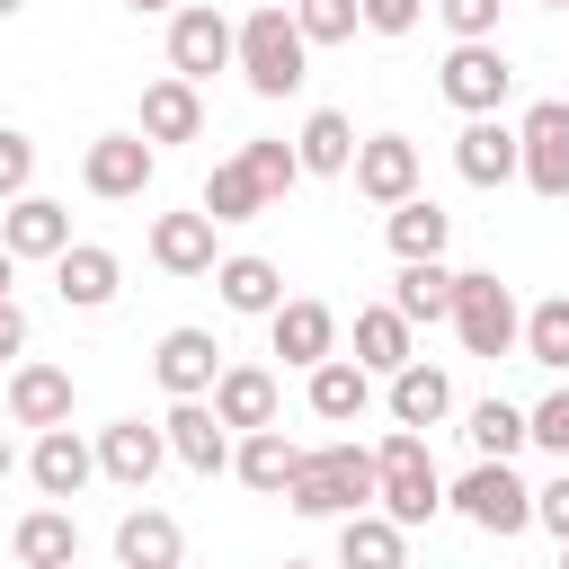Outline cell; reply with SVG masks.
Here are the masks:
<instances>
[{
	"instance_id": "cell-30",
	"label": "cell",
	"mask_w": 569,
	"mask_h": 569,
	"mask_svg": "<svg viewBox=\"0 0 569 569\" xmlns=\"http://www.w3.org/2000/svg\"><path fill=\"white\" fill-rule=\"evenodd\" d=\"M391 311H400L409 329H436V320L453 311V267H445V258H400V276H391Z\"/></svg>"
},
{
	"instance_id": "cell-22",
	"label": "cell",
	"mask_w": 569,
	"mask_h": 569,
	"mask_svg": "<svg viewBox=\"0 0 569 569\" xmlns=\"http://www.w3.org/2000/svg\"><path fill=\"white\" fill-rule=\"evenodd\" d=\"M213 213L196 204V213H151V267L160 276H213Z\"/></svg>"
},
{
	"instance_id": "cell-10",
	"label": "cell",
	"mask_w": 569,
	"mask_h": 569,
	"mask_svg": "<svg viewBox=\"0 0 569 569\" xmlns=\"http://www.w3.org/2000/svg\"><path fill=\"white\" fill-rule=\"evenodd\" d=\"M347 178H356V196L365 204H400V196H418V142L409 133H365L356 142V160H347Z\"/></svg>"
},
{
	"instance_id": "cell-48",
	"label": "cell",
	"mask_w": 569,
	"mask_h": 569,
	"mask_svg": "<svg viewBox=\"0 0 569 569\" xmlns=\"http://www.w3.org/2000/svg\"><path fill=\"white\" fill-rule=\"evenodd\" d=\"M18 9H27V0H0V18H18Z\"/></svg>"
},
{
	"instance_id": "cell-45",
	"label": "cell",
	"mask_w": 569,
	"mask_h": 569,
	"mask_svg": "<svg viewBox=\"0 0 569 569\" xmlns=\"http://www.w3.org/2000/svg\"><path fill=\"white\" fill-rule=\"evenodd\" d=\"M124 9H133V18H169L178 0H124Z\"/></svg>"
},
{
	"instance_id": "cell-37",
	"label": "cell",
	"mask_w": 569,
	"mask_h": 569,
	"mask_svg": "<svg viewBox=\"0 0 569 569\" xmlns=\"http://www.w3.org/2000/svg\"><path fill=\"white\" fill-rule=\"evenodd\" d=\"M240 169L258 178V196H267V213L293 196V178H302V160H293V142H276V133H258V142H240Z\"/></svg>"
},
{
	"instance_id": "cell-42",
	"label": "cell",
	"mask_w": 569,
	"mask_h": 569,
	"mask_svg": "<svg viewBox=\"0 0 569 569\" xmlns=\"http://www.w3.org/2000/svg\"><path fill=\"white\" fill-rule=\"evenodd\" d=\"M533 525H542L551 542H569V462H560V471L533 489Z\"/></svg>"
},
{
	"instance_id": "cell-51",
	"label": "cell",
	"mask_w": 569,
	"mask_h": 569,
	"mask_svg": "<svg viewBox=\"0 0 569 569\" xmlns=\"http://www.w3.org/2000/svg\"><path fill=\"white\" fill-rule=\"evenodd\" d=\"M542 9H569V0H542Z\"/></svg>"
},
{
	"instance_id": "cell-9",
	"label": "cell",
	"mask_w": 569,
	"mask_h": 569,
	"mask_svg": "<svg viewBox=\"0 0 569 569\" xmlns=\"http://www.w3.org/2000/svg\"><path fill=\"white\" fill-rule=\"evenodd\" d=\"M169 71L178 80H213V71H231V18L213 9V0H178L169 9Z\"/></svg>"
},
{
	"instance_id": "cell-33",
	"label": "cell",
	"mask_w": 569,
	"mask_h": 569,
	"mask_svg": "<svg viewBox=\"0 0 569 569\" xmlns=\"http://www.w3.org/2000/svg\"><path fill=\"white\" fill-rule=\"evenodd\" d=\"M293 160H302V178H347V160H356V124H347L338 107H311L302 133H293Z\"/></svg>"
},
{
	"instance_id": "cell-40",
	"label": "cell",
	"mask_w": 569,
	"mask_h": 569,
	"mask_svg": "<svg viewBox=\"0 0 569 569\" xmlns=\"http://www.w3.org/2000/svg\"><path fill=\"white\" fill-rule=\"evenodd\" d=\"M436 18H445V36H453V44L498 36V0H436Z\"/></svg>"
},
{
	"instance_id": "cell-23",
	"label": "cell",
	"mask_w": 569,
	"mask_h": 569,
	"mask_svg": "<svg viewBox=\"0 0 569 569\" xmlns=\"http://www.w3.org/2000/svg\"><path fill=\"white\" fill-rule=\"evenodd\" d=\"M213 293H222V311L267 320V311L284 302V267H276V258H258V249H231V258H213Z\"/></svg>"
},
{
	"instance_id": "cell-27",
	"label": "cell",
	"mask_w": 569,
	"mask_h": 569,
	"mask_svg": "<svg viewBox=\"0 0 569 569\" xmlns=\"http://www.w3.org/2000/svg\"><path fill=\"white\" fill-rule=\"evenodd\" d=\"M116 569H187V533L169 507H133L116 525Z\"/></svg>"
},
{
	"instance_id": "cell-50",
	"label": "cell",
	"mask_w": 569,
	"mask_h": 569,
	"mask_svg": "<svg viewBox=\"0 0 569 569\" xmlns=\"http://www.w3.org/2000/svg\"><path fill=\"white\" fill-rule=\"evenodd\" d=\"M560 569H569V542H560Z\"/></svg>"
},
{
	"instance_id": "cell-14",
	"label": "cell",
	"mask_w": 569,
	"mask_h": 569,
	"mask_svg": "<svg viewBox=\"0 0 569 569\" xmlns=\"http://www.w3.org/2000/svg\"><path fill=\"white\" fill-rule=\"evenodd\" d=\"M151 373H160V391H169V400H204V391H213V373H222V338H213V329H160Z\"/></svg>"
},
{
	"instance_id": "cell-1",
	"label": "cell",
	"mask_w": 569,
	"mask_h": 569,
	"mask_svg": "<svg viewBox=\"0 0 569 569\" xmlns=\"http://www.w3.org/2000/svg\"><path fill=\"white\" fill-rule=\"evenodd\" d=\"M231 71L249 80V98H293L311 80V44H302V27H293L284 0H258L231 27Z\"/></svg>"
},
{
	"instance_id": "cell-31",
	"label": "cell",
	"mask_w": 569,
	"mask_h": 569,
	"mask_svg": "<svg viewBox=\"0 0 569 569\" xmlns=\"http://www.w3.org/2000/svg\"><path fill=\"white\" fill-rule=\"evenodd\" d=\"M382 240H391V258H445L453 213H445L436 196H400V204L382 213Z\"/></svg>"
},
{
	"instance_id": "cell-47",
	"label": "cell",
	"mask_w": 569,
	"mask_h": 569,
	"mask_svg": "<svg viewBox=\"0 0 569 569\" xmlns=\"http://www.w3.org/2000/svg\"><path fill=\"white\" fill-rule=\"evenodd\" d=\"M9 471H18V453H9V436H0V480H9Z\"/></svg>"
},
{
	"instance_id": "cell-36",
	"label": "cell",
	"mask_w": 569,
	"mask_h": 569,
	"mask_svg": "<svg viewBox=\"0 0 569 569\" xmlns=\"http://www.w3.org/2000/svg\"><path fill=\"white\" fill-rule=\"evenodd\" d=\"M516 347H525L533 365H551V373H569V293H542V302L525 311V329H516Z\"/></svg>"
},
{
	"instance_id": "cell-6",
	"label": "cell",
	"mask_w": 569,
	"mask_h": 569,
	"mask_svg": "<svg viewBox=\"0 0 569 569\" xmlns=\"http://www.w3.org/2000/svg\"><path fill=\"white\" fill-rule=\"evenodd\" d=\"M516 178L542 204H569V98H533L516 124Z\"/></svg>"
},
{
	"instance_id": "cell-4",
	"label": "cell",
	"mask_w": 569,
	"mask_h": 569,
	"mask_svg": "<svg viewBox=\"0 0 569 569\" xmlns=\"http://www.w3.org/2000/svg\"><path fill=\"white\" fill-rule=\"evenodd\" d=\"M453 338H462V356H516V329H525V311H516V293L489 276V267H453Z\"/></svg>"
},
{
	"instance_id": "cell-29",
	"label": "cell",
	"mask_w": 569,
	"mask_h": 569,
	"mask_svg": "<svg viewBox=\"0 0 569 569\" xmlns=\"http://www.w3.org/2000/svg\"><path fill=\"white\" fill-rule=\"evenodd\" d=\"M338 569H409V533L382 507H356L338 516Z\"/></svg>"
},
{
	"instance_id": "cell-28",
	"label": "cell",
	"mask_w": 569,
	"mask_h": 569,
	"mask_svg": "<svg viewBox=\"0 0 569 569\" xmlns=\"http://www.w3.org/2000/svg\"><path fill=\"white\" fill-rule=\"evenodd\" d=\"M293 462H302V445H293L284 427H249V436L231 445V480H240V489H258V498H284Z\"/></svg>"
},
{
	"instance_id": "cell-3",
	"label": "cell",
	"mask_w": 569,
	"mask_h": 569,
	"mask_svg": "<svg viewBox=\"0 0 569 569\" xmlns=\"http://www.w3.org/2000/svg\"><path fill=\"white\" fill-rule=\"evenodd\" d=\"M373 507H382L400 533H418V525L445 516V471H436V453H427L418 427H391V436L373 445Z\"/></svg>"
},
{
	"instance_id": "cell-46",
	"label": "cell",
	"mask_w": 569,
	"mask_h": 569,
	"mask_svg": "<svg viewBox=\"0 0 569 569\" xmlns=\"http://www.w3.org/2000/svg\"><path fill=\"white\" fill-rule=\"evenodd\" d=\"M9 276H18V258H9V249H0V302H9Z\"/></svg>"
},
{
	"instance_id": "cell-12",
	"label": "cell",
	"mask_w": 569,
	"mask_h": 569,
	"mask_svg": "<svg viewBox=\"0 0 569 569\" xmlns=\"http://www.w3.org/2000/svg\"><path fill=\"white\" fill-rule=\"evenodd\" d=\"M27 480H36V498L71 507V498L98 480V445H89L80 427H44V436H36V453H27Z\"/></svg>"
},
{
	"instance_id": "cell-21",
	"label": "cell",
	"mask_w": 569,
	"mask_h": 569,
	"mask_svg": "<svg viewBox=\"0 0 569 569\" xmlns=\"http://www.w3.org/2000/svg\"><path fill=\"white\" fill-rule=\"evenodd\" d=\"M453 169H462V187H507L516 178V124L507 116H462Z\"/></svg>"
},
{
	"instance_id": "cell-11",
	"label": "cell",
	"mask_w": 569,
	"mask_h": 569,
	"mask_svg": "<svg viewBox=\"0 0 569 569\" xmlns=\"http://www.w3.org/2000/svg\"><path fill=\"white\" fill-rule=\"evenodd\" d=\"M0 249H9L18 267H27V258L53 267V258L71 249V204H53V196H36V187L9 196V204H0Z\"/></svg>"
},
{
	"instance_id": "cell-41",
	"label": "cell",
	"mask_w": 569,
	"mask_h": 569,
	"mask_svg": "<svg viewBox=\"0 0 569 569\" xmlns=\"http://www.w3.org/2000/svg\"><path fill=\"white\" fill-rule=\"evenodd\" d=\"M27 187H36V142H27L18 124H0V204L27 196Z\"/></svg>"
},
{
	"instance_id": "cell-38",
	"label": "cell",
	"mask_w": 569,
	"mask_h": 569,
	"mask_svg": "<svg viewBox=\"0 0 569 569\" xmlns=\"http://www.w3.org/2000/svg\"><path fill=\"white\" fill-rule=\"evenodd\" d=\"M293 9V27H302V44H347L365 18H356V0H284Z\"/></svg>"
},
{
	"instance_id": "cell-32",
	"label": "cell",
	"mask_w": 569,
	"mask_h": 569,
	"mask_svg": "<svg viewBox=\"0 0 569 569\" xmlns=\"http://www.w3.org/2000/svg\"><path fill=\"white\" fill-rule=\"evenodd\" d=\"M409 356H418V329H409L391 302H365V311H356V365L382 382V373H400Z\"/></svg>"
},
{
	"instance_id": "cell-19",
	"label": "cell",
	"mask_w": 569,
	"mask_h": 569,
	"mask_svg": "<svg viewBox=\"0 0 569 569\" xmlns=\"http://www.w3.org/2000/svg\"><path fill=\"white\" fill-rule=\"evenodd\" d=\"M204 400H213V418H222L231 436H249V427H276V409H284V391H276V373H267V365H222Z\"/></svg>"
},
{
	"instance_id": "cell-39",
	"label": "cell",
	"mask_w": 569,
	"mask_h": 569,
	"mask_svg": "<svg viewBox=\"0 0 569 569\" xmlns=\"http://www.w3.org/2000/svg\"><path fill=\"white\" fill-rule=\"evenodd\" d=\"M525 445H542V453H569V382H560V391H542V400L525 409Z\"/></svg>"
},
{
	"instance_id": "cell-13",
	"label": "cell",
	"mask_w": 569,
	"mask_h": 569,
	"mask_svg": "<svg viewBox=\"0 0 569 569\" xmlns=\"http://www.w3.org/2000/svg\"><path fill=\"white\" fill-rule=\"evenodd\" d=\"M267 338H276V356H284L293 373H311L320 356H338V311L311 302V293H284V302L267 311Z\"/></svg>"
},
{
	"instance_id": "cell-53",
	"label": "cell",
	"mask_w": 569,
	"mask_h": 569,
	"mask_svg": "<svg viewBox=\"0 0 569 569\" xmlns=\"http://www.w3.org/2000/svg\"><path fill=\"white\" fill-rule=\"evenodd\" d=\"M9 569H18V560H9Z\"/></svg>"
},
{
	"instance_id": "cell-25",
	"label": "cell",
	"mask_w": 569,
	"mask_h": 569,
	"mask_svg": "<svg viewBox=\"0 0 569 569\" xmlns=\"http://www.w3.org/2000/svg\"><path fill=\"white\" fill-rule=\"evenodd\" d=\"M382 382H391V391H382V400H391V427H445V418H453V373H445V365L409 356V365L382 373Z\"/></svg>"
},
{
	"instance_id": "cell-8",
	"label": "cell",
	"mask_w": 569,
	"mask_h": 569,
	"mask_svg": "<svg viewBox=\"0 0 569 569\" xmlns=\"http://www.w3.org/2000/svg\"><path fill=\"white\" fill-rule=\"evenodd\" d=\"M151 178H160V151H151L133 124H124V133H98V142L80 151V187H89L98 204H133Z\"/></svg>"
},
{
	"instance_id": "cell-5",
	"label": "cell",
	"mask_w": 569,
	"mask_h": 569,
	"mask_svg": "<svg viewBox=\"0 0 569 569\" xmlns=\"http://www.w3.org/2000/svg\"><path fill=\"white\" fill-rule=\"evenodd\" d=\"M445 507H453L462 525L498 533V542L533 525V489L516 480V462H480V453H471V471H462V480H445Z\"/></svg>"
},
{
	"instance_id": "cell-35",
	"label": "cell",
	"mask_w": 569,
	"mask_h": 569,
	"mask_svg": "<svg viewBox=\"0 0 569 569\" xmlns=\"http://www.w3.org/2000/svg\"><path fill=\"white\" fill-rule=\"evenodd\" d=\"M196 204L213 213V231H222V222H258V213H267V196H258V178L240 169V151H231V160H213V178H204V196H196Z\"/></svg>"
},
{
	"instance_id": "cell-52",
	"label": "cell",
	"mask_w": 569,
	"mask_h": 569,
	"mask_svg": "<svg viewBox=\"0 0 569 569\" xmlns=\"http://www.w3.org/2000/svg\"><path fill=\"white\" fill-rule=\"evenodd\" d=\"M560 462H569V453H560Z\"/></svg>"
},
{
	"instance_id": "cell-34",
	"label": "cell",
	"mask_w": 569,
	"mask_h": 569,
	"mask_svg": "<svg viewBox=\"0 0 569 569\" xmlns=\"http://www.w3.org/2000/svg\"><path fill=\"white\" fill-rule=\"evenodd\" d=\"M462 436H471V453H480V462H516V453H525V409L489 391V400H471V409H462Z\"/></svg>"
},
{
	"instance_id": "cell-44",
	"label": "cell",
	"mask_w": 569,
	"mask_h": 569,
	"mask_svg": "<svg viewBox=\"0 0 569 569\" xmlns=\"http://www.w3.org/2000/svg\"><path fill=\"white\" fill-rule=\"evenodd\" d=\"M18 356H27V311L0 302V365H18Z\"/></svg>"
},
{
	"instance_id": "cell-43",
	"label": "cell",
	"mask_w": 569,
	"mask_h": 569,
	"mask_svg": "<svg viewBox=\"0 0 569 569\" xmlns=\"http://www.w3.org/2000/svg\"><path fill=\"white\" fill-rule=\"evenodd\" d=\"M356 18H365V36H409L427 18V0H356Z\"/></svg>"
},
{
	"instance_id": "cell-15",
	"label": "cell",
	"mask_w": 569,
	"mask_h": 569,
	"mask_svg": "<svg viewBox=\"0 0 569 569\" xmlns=\"http://www.w3.org/2000/svg\"><path fill=\"white\" fill-rule=\"evenodd\" d=\"M9 427H71V365H44V356H18L9 365Z\"/></svg>"
},
{
	"instance_id": "cell-16",
	"label": "cell",
	"mask_w": 569,
	"mask_h": 569,
	"mask_svg": "<svg viewBox=\"0 0 569 569\" xmlns=\"http://www.w3.org/2000/svg\"><path fill=\"white\" fill-rule=\"evenodd\" d=\"M160 436H169V462H187L196 480H213V471H231V427L213 418V400H169V418H160Z\"/></svg>"
},
{
	"instance_id": "cell-2",
	"label": "cell",
	"mask_w": 569,
	"mask_h": 569,
	"mask_svg": "<svg viewBox=\"0 0 569 569\" xmlns=\"http://www.w3.org/2000/svg\"><path fill=\"white\" fill-rule=\"evenodd\" d=\"M284 507L293 516H356V507H373V453L356 445V436H329V445H302V462H293V480H284Z\"/></svg>"
},
{
	"instance_id": "cell-7",
	"label": "cell",
	"mask_w": 569,
	"mask_h": 569,
	"mask_svg": "<svg viewBox=\"0 0 569 569\" xmlns=\"http://www.w3.org/2000/svg\"><path fill=\"white\" fill-rule=\"evenodd\" d=\"M436 89H445V107H462V116H498L507 89H516V62H507L498 36H480V44H445Z\"/></svg>"
},
{
	"instance_id": "cell-26",
	"label": "cell",
	"mask_w": 569,
	"mask_h": 569,
	"mask_svg": "<svg viewBox=\"0 0 569 569\" xmlns=\"http://www.w3.org/2000/svg\"><path fill=\"white\" fill-rule=\"evenodd\" d=\"M9 560H18V569H71V560H80V516L53 507V498L27 507L18 533H9Z\"/></svg>"
},
{
	"instance_id": "cell-49",
	"label": "cell",
	"mask_w": 569,
	"mask_h": 569,
	"mask_svg": "<svg viewBox=\"0 0 569 569\" xmlns=\"http://www.w3.org/2000/svg\"><path fill=\"white\" fill-rule=\"evenodd\" d=\"M284 569H311V560H284Z\"/></svg>"
},
{
	"instance_id": "cell-20",
	"label": "cell",
	"mask_w": 569,
	"mask_h": 569,
	"mask_svg": "<svg viewBox=\"0 0 569 569\" xmlns=\"http://www.w3.org/2000/svg\"><path fill=\"white\" fill-rule=\"evenodd\" d=\"M133 133H142L151 151H160V142H196V133H204V89L178 80V71H160V80L142 89V124H133Z\"/></svg>"
},
{
	"instance_id": "cell-24",
	"label": "cell",
	"mask_w": 569,
	"mask_h": 569,
	"mask_svg": "<svg viewBox=\"0 0 569 569\" xmlns=\"http://www.w3.org/2000/svg\"><path fill=\"white\" fill-rule=\"evenodd\" d=\"M302 400H311V418H329V427H356V418L373 409V373H365L356 356H320V365L302 373Z\"/></svg>"
},
{
	"instance_id": "cell-17",
	"label": "cell",
	"mask_w": 569,
	"mask_h": 569,
	"mask_svg": "<svg viewBox=\"0 0 569 569\" xmlns=\"http://www.w3.org/2000/svg\"><path fill=\"white\" fill-rule=\"evenodd\" d=\"M53 293H62V311H107V302L124 293V258L98 249V240H71V249L53 258Z\"/></svg>"
},
{
	"instance_id": "cell-18",
	"label": "cell",
	"mask_w": 569,
	"mask_h": 569,
	"mask_svg": "<svg viewBox=\"0 0 569 569\" xmlns=\"http://www.w3.org/2000/svg\"><path fill=\"white\" fill-rule=\"evenodd\" d=\"M160 462H169V436L160 427H142V418H116V427H98V471L116 480V489H151L160 480Z\"/></svg>"
}]
</instances>
